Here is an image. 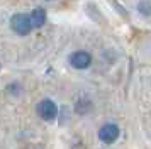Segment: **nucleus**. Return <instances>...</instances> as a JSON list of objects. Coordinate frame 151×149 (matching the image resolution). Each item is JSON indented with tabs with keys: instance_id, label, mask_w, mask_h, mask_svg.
Returning <instances> with one entry per match:
<instances>
[{
	"instance_id": "obj_3",
	"label": "nucleus",
	"mask_w": 151,
	"mask_h": 149,
	"mask_svg": "<svg viewBox=\"0 0 151 149\" xmlns=\"http://www.w3.org/2000/svg\"><path fill=\"white\" fill-rule=\"evenodd\" d=\"M119 134H121V130H119V127H117L116 124H104L102 127H100V130H99V137L105 144L116 142Z\"/></svg>"
},
{
	"instance_id": "obj_2",
	"label": "nucleus",
	"mask_w": 151,
	"mask_h": 149,
	"mask_svg": "<svg viewBox=\"0 0 151 149\" xmlns=\"http://www.w3.org/2000/svg\"><path fill=\"white\" fill-rule=\"evenodd\" d=\"M36 110H37L39 117L46 122H51L53 119H56V115H58V107H56V103L53 100H48V98L39 102L37 107H36Z\"/></svg>"
},
{
	"instance_id": "obj_5",
	"label": "nucleus",
	"mask_w": 151,
	"mask_h": 149,
	"mask_svg": "<svg viewBox=\"0 0 151 149\" xmlns=\"http://www.w3.org/2000/svg\"><path fill=\"white\" fill-rule=\"evenodd\" d=\"M29 22L32 29H39L46 24V10L44 9H34L29 14Z\"/></svg>"
},
{
	"instance_id": "obj_6",
	"label": "nucleus",
	"mask_w": 151,
	"mask_h": 149,
	"mask_svg": "<svg viewBox=\"0 0 151 149\" xmlns=\"http://www.w3.org/2000/svg\"><path fill=\"white\" fill-rule=\"evenodd\" d=\"M137 10L143 14L144 17H150V2H148V0H143V2L137 5Z\"/></svg>"
},
{
	"instance_id": "obj_1",
	"label": "nucleus",
	"mask_w": 151,
	"mask_h": 149,
	"mask_svg": "<svg viewBox=\"0 0 151 149\" xmlns=\"http://www.w3.org/2000/svg\"><path fill=\"white\" fill-rule=\"evenodd\" d=\"M10 27H12V31H14L15 34H19V36H27V34L32 31L27 14H15L14 17L10 19Z\"/></svg>"
},
{
	"instance_id": "obj_4",
	"label": "nucleus",
	"mask_w": 151,
	"mask_h": 149,
	"mask_svg": "<svg viewBox=\"0 0 151 149\" xmlns=\"http://www.w3.org/2000/svg\"><path fill=\"white\" fill-rule=\"evenodd\" d=\"M70 63H71L73 68H76V69H85V68L90 66V63H92V54L87 53V51H76V53L71 54Z\"/></svg>"
}]
</instances>
